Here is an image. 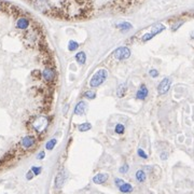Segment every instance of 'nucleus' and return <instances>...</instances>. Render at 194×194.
Listing matches in <instances>:
<instances>
[{"instance_id": "nucleus-19", "label": "nucleus", "mask_w": 194, "mask_h": 194, "mask_svg": "<svg viewBox=\"0 0 194 194\" xmlns=\"http://www.w3.org/2000/svg\"><path fill=\"white\" fill-rule=\"evenodd\" d=\"M137 154H138L140 157H143V160H147V159H148V155H147V153H146L145 151H143L141 148H139L138 150H137Z\"/></svg>"}, {"instance_id": "nucleus-14", "label": "nucleus", "mask_w": 194, "mask_h": 194, "mask_svg": "<svg viewBox=\"0 0 194 194\" xmlns=\"http://www.w3.org/2000/svg\"><path fill=\"white\" fill-rule=\"evenodd\" d=\"M78 128H79V130H80V132L84 133V132H87L89 130H91L92 125H91V123H89V122H85V123L80 124V125L78 126Z\"/></svg>"}, {"instance_id": "nucleus-13", "label": "nucleus", "mask_w": 194, "mask_h": 194, "mask_svg": "<svg viewBox=\"0 0 194 194\" xmlns=\"http://www.w3.org/2000/svg\"><path fill=\"white\" fill-rule=\"evenodd\" d=\"M132 24H130L128 22H123V23H120V24H118L117 25V28H119V29H121L122 31H127V30H130V28H132Z\"/></svg>"}, {"instance_id": "nucleus-25", "label": "nucleus", "mask_w": 194, "mask_h": 194, "mask_svg": "<svg viewBox=\"0 0 194 194\" xmlns=\"http://www.w3.org/2000/svg\"><path fill=\"white\" fill-rule=\"evenodd\" d=\"M44 155H46V153H44V151H41V152H39V154H38V159L39 160H42L44 157Z\"/></svg>"}, {"instance_id": "nucleus-27", "label": "nucleus", "mask_w": 194, "mask_h": 194, "mask_svg": "<svg viewBox=\"0 0 194 194\" xmlns=\"http://www.w3.org/2000/svg\"><path fill=\"white\" fill-rule=\"evenodd\" d=\"M161 159L163 160V161H165V160L167 159V153H166V152L162 153V154H161Z\"/></svg>"}, {"instance_id": "nucleus-18", "label": "nucleus", "mask_w": 194, "mask_h": 194, "mask_svg": "<svg viewBox=\"0 0 194 194\" xmlns=\"http://www.w3.org/2000/svg\"><path fill=\"white\" fill-rule=\"evenodd\" d=\"M56 143H57L56 139H51V140H49L48 143H46V148L48 149V150H52V149L56 146Z\"/></svg>"}, {"instance_id": "nucleus-8", "label": "nucleus", "mask_w": 194, "mask_h": 194, "mask_svg": "<svg viewBox=\"0 0 194 194\" xmlns=\"http://www.w3.org/2000/svg\"><path fill=\"white\" fill-rule=\"evenodd\" d=\"M65 181V175H64V171H60V173L56 175L55 178V188L56 189H60L64 184Z\"/></svg>"}, {"instance_id": "nucleus-2", "label": "nucleus", "mask_w": 194, "mask_h": 194, "mask_svg": "<svg viewBox=\"0 0 194 194\" xmlns=\"http://www.w3.org/2000/svg\"><path fill=\"white\" fill-rule=\"evenodd\" d=\"M107 77H108V71L106 69H99L97 73H94V76L90 80V86L93 87V89L100 86L106 81Z\"/></svg>"}, {"instance_id": "nucleus-5", "label": "nucleus", "mask_w": 194, "mask_h": 194, "mask_svg": "<svg viewBox=\"0 0 194 194\" xmlns=\"http://www.w3.org/2000/svg\"><path fill=\"white\" fill-rule=\"evenodd\" d=\"M148 94H149V91H148V89H147V86L145 84H141L136 93V98L139 99V100H145L147 97H148Z\"/></svg>"}, {"instance_id": "nucleus-16", "label": "nucleus", "mask_w": 194, "mask_h": 194, "mask_svg": "<svg viewBox=\"0 0 194 194\" xmlns=\"http://www.w3.org/2000/svg\"><path fill=\"white\" fill-rule=\"evenodd\" d=\"M79 49V43L78 42H76V41H73V40H71V41H69V43H68V50L69 51H76V50H78Z\"/></svg>"}, {"instance_id": "nucleus-9", "label": "nucleus", "mask_w": 194, "mask_h": 194, "mask_svg": "<svg viewBox=\"0 0 194 194\" xmlns=\"http://www.w3.org/2000/svg\"><path fill=\"white\" fill-rule=\"evenodd\" d=\"M126 92H127V85H126V83H121L118 86V89H117V96L119 98H122V97L125 96Z\"/></svg>"}, {"instance_id": "nucleus-22", "label": "nucleus", "mask_w": 194, "mask_h": 194, "mask_svg": "<svg viewBox=\"0 0 194 194\" xmlns=\"http://www.w3.org/2000/svg\"><path fill=\"white\" fill-rule=\"evenodd\" d=\"M149 74H150L152 78H157V76H159V71H157V69H151V70L149 71Z\"/></svg>"}, {"instance_id": "nucleus-11", "label": "nucleus", "mask_w": 194, "mask_h": 194, "mask_svg": "<svg viewBox=\"0 0 194 194\" xmlns=\"http://www.w3.org/2000/svg\"><path fill=\"white\" fill-rule=\"evenodd\" d=\"M76 60H77V63H79V64L84 65L85 60H86V54L82 51L79 52V53H77L76 54Z\"/></svg>"}, {"instance_id": "nucleus-6", "label": "nucleus", "mask_w": 194, "mask_h": 194, "mask_svg": "<svg viewBox=\"0 0 194 194\" xmlns=\"http://www.w3.org/2000/svg\"><path fill=\"white\" fill-rule=\"evenodd\" d=\"M86 103L85 101H80V103L77 104L76 108H74V114H77V116H82V114L85 113V111H86Z\"/></svg>"}, {"instance_id": "nucleus-3", "label": "nucleus", "mask_w": 194, "mask_h": 194, "mask_svg": "<svg viewBox=\"0 0 194 194\" xmlns=\"http://www.w3.org/2000/svg\"><path fill=\"white\" fill-rule=\"evenodd\" d=\"M112 56H113L114 60H118V62L125 60L130 56V50L128 49L127 46H121V48H118L112 53Z\"/></svg>"}, {"instance_id": "nucleus-17", "label": "nucleus", "mask_w": 194, "mask_h": 194, "mask_svg": "<svg viewBox=\"0 0 194 194\" xmlns=\"http://www.w3.org/2000/svg\"><path fill=\"white\" fill-rule=\"evenodd\" d=\"M114 132L117 133V134H123L124 132H125V127H124V125L123 124H120V123H118L116 125V127H114Z\"/></svg>"}, {"instance_id": "nucleus-24", "label": "nucleus", "mask_w": 194, "mask_h": 194, "mask_svg": "<svg viewBox=\"0 0 194 194\" xmlns=\"http://www.w3.org/2000/svg\"><path fill=\"white\" fill-rule=\"evenodd\" d=\"M182 24H183V22H178L177 24H176V25H174V26L171 27V29H173V30H177V29H178V27H180Z\"/></svg>"}, {"instance_id": "nucleus-21", "label": "nucleus", "mask_w": 194, "mask_h": 194, "mask_svg": "<svg viewBox=\"0 0 194 194\" xmlns=\"http://www.w3.org/2000/svg\"><path fill=\"white\" fill-rule=\"evenodd\" d=\"M128 168H130V166L127 165V164H124L123 166H121L120 170H119V171H120L121 174H125L128 171Z\"/></svg>"}, {"instance_id": "nucleus-28", "label": "nucleus", "mask_w": 194, "mask_h": 194, "mask_svg": "<svg viewBox=\"0 0 194 194\" xmlns=\"http://www.w3.org/2000/svg\"><path fill=\"white\" fill-rule=\"evenodd\" d=\"M191 38H192V39H194V31L192 33H191Z\"/></svg>"}, {"instance_id": "nucleus-7", "label": "nucleus", "mask_w": 194, "mask_h": 194, "mask_svg": "<svg viewBox=\"0 0 194 194\" xmlns=\"http://www.w3.org/2000/svg\"><path fill=\"white\" fill-rule=\"evenodd\" d=\"M108 178H109L108 174H97L96 176L93 177V182L96 184H103L107 181Z\"/></svg>"}, {"instance_id": "nucleus-10", "label": "nucleus", "mask_w": 194, "mask_h": 194, "mask_svg": "<svg viewBox=\"0 0 194 194\" xmlns=\"http://www.w3.org/2000/svg\"><path fill=\"white\" fill-rule=\"evenodd\" d=\"M135 177H136V180L138 182H145L147 179V175L146 173L143 170H138L135 174Z\"/></svg>"}, {"instance_id": "nucleus-20", "label": "nucleus", "mask_w": 194, "mask_h": 194, "mask_svg": "<svg viewBox=\"0 0 194 194\" xmlns=\"http://www.w3.org/2000/svg\"><path fill=\"white\" fill-rule=\"evenodd\" d=\"M114 183H116V186L118 187V188H120L122 184L125 183V181H124L123 179H121V178H116V179H114Z\"/></svg>"}, {"instance_id": "nucleus-1", "label": "nucleus", "mask_w": 194, "mask_h": 194, "mask_svg": "<svg viewBox=\"0 0 194 194\" xmlns=\"http://www.w3.org/2000/svg\"><path fill=\"white\" fill-rule=\"evenodd\" d=\"M36 10L42 14L53 17H65L67 0H27Z\"/></svg>"}, {"instance_id": "nucleus-4", "label": "nucleus", "mask_w": 194, "mask_h": 194, "mask_svg": "<svg viewBox=\"0 0 194 194\" xmlns=\"http://www.w3.org/2000/svg\"><path fill=\"white\" fill-rule=\"evenodd\" d=\"M171 80L170 78H164L163 80L160 82L159 86H157V93L160 95H164L168 92V90L170 89Z\"/></svg>"}, {"instance_id": "nucleus-23", "label": "nucleus", "mask_w": 194, "mask_h": 194, "mask_svg": "<svg viewBox=\"0 0 194 194\" xmlns=\"http://www.w3.org/2000/svg\"><path fill=\"white\" fill-rule=\"evenodd\" d=\"M31 171H33L35 175H39L41 173V167H33L31 168Z\"/></svg>"}, {"instance_id": "nucleus-26", "label": "nucleus", "mask_w": 194, "mask_h": 194, "mask_svg": "<svg viewBox=\"0 0 194 194\" xmlns=\"http://www.w3.org/2000/svg\"><path fill=\"white\" fill-rule=\"evenodd\" d=\"M33 171H28V173H27V175H26V177H27V179L28 180H30L31 178H33Z\"/></svg>"}, {"instance_id": "nucleus-15", "label": "nucleus", "mask_w": 194, "mask_h": 194, "mask_svg": "<svg viewBox=\"0 0 194 194\" xmlns=\"http://www.w3.org/2000/svg\"><path fill=\"white\" fill-rule=\"evenodd\" d=\"M83 97H85V98L87 99H94L96 97V92L95 91H92V90H89V91H86L84 94H83Z\"/></svg>"}, {"instance_id": "nucleus-12", "label": "nucleus", "mask_w": 194, "mask_h": 194, "mask_svg": "<svg viewBox=\"0 0 194 194\" xmlns=\"http://www.w3.org/2000/svg\"><path fill=\"white\" fill-rule=\"evenodd\" d=\"M119 190H120L122 193H130L133 191V186L130 183L125 182V183L122 184L120 188H119Z\"/></svg>"}]
</instances>
